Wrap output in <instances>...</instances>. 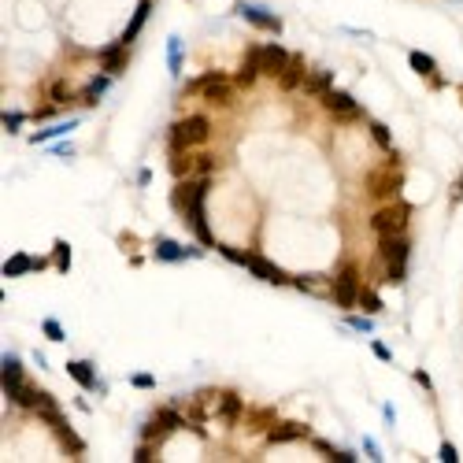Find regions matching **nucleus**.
<instances>
[{
  "instance_id": "1",
  "label": "nucleus",
  "mask_w": 463,
  "mask_h": 463,
  "mask_svg": "<svg viewBox=\"0 0 463 463\" xmlns=\"http://www.w3.org/2000/svg\"><path fill=\"white\" fill-rule=\"evenodd\" d=\"M204 193H208V182L204 178L201 182H186V186H178L175 204L189 212V223H193L197 238H201L204 245H212V230H208V223H204Z\"/></svg>"
},
{
  "instance_id": "2",
  "label": "nucleus",
  "mask_w": 463,
  "mask_h": 463,
  "mask_svg": "<svg viewBox=\"0 0 463 463\" xmlns=\"http://www.w3.org/2000/svg\"><path fill=\"white\" fill-rule=\"evenodd\" d=\"M208 134H212V126H208L204 115H189V119H182L171 126V145L182 152V149H193V145H204Z\"/></svg>"
},
{
  "instance_id": "3",
  "label": "nucleus",
  "mask_w": 463,
  "mask_h": 463,
  "mask_svg": "<svg viewBox=\"0 0 463 463\" xmlns=\"http://www.w3.org/2000/svg\"><path fill=\"white\" fill-rule=\"evenodd\" d=\"M408 215H412V212H408L404 204H386V208H378V212H375L371 226H375L378 238H397V234L408 230Z\"/></svg>"
},
{
  "instance_id": "4",
  "label": "nucleus",
  "mask_w": 463,
  "mask_h": 463,
  "mask_svg": "<svg viewBox=\"0 0 463 463\" xmlns=\"http://www.w3.org/2000/svg\"><path fill=\"white\" fill-rule=\"evenodd\" d=\"M223 252H226V256H230L234 263L249 267L256 278H263V282H271V286H282V282H286V275H282V271H278L275 263H267L263 256H252V252H238V249H223Z\"/></svg>"
},
{
  "instance_id": "5",
  "label": "nucleus",
  "mask_w": 463,
  "mask_h": 463,
  "mask_svg": "<svg viewBox=\"0 0 463 463\" xmlns=\"http://www.w3.org/2000/svg\"><path fill=\"white\" fill-rule=\"evenodd\" d=\"M382 256H386V282L401 286L404 282V263H408V241H401V234L397 238H382Z\"/></svg>"
},
{
  "instance_id": "6",
  "label": "nucleus",
  "mask_w": 463,
  "mask_h": 463,
  "mask_svg": "<svg viewBox=\"0 0 463 463\" xmlns=\"http://www.w3.org/2000/svg\"><path fill=\"white\" fill-rule=\"evenodd\" d=\"M360 293H363V278L356 267H345L338 278H334V301L338 308H356L360 304Z\"/></svg>"
},
{
  "instance_id": "7",
  "label": "nucleus",
  "mask_w": 463,
  "mask_h": 463,
  "mask_svg": "<svg viewBox=\"0 0 463 463\" xmlns=\"http://www.w3.org/2000/svg\"><path fill=\"white\" fill-rule=\"evenodd\" d=\"M197 93H201L208 104H219V108L234 104V89H230V78H226V75H219V71H212V75H204L201 82H197Z\"/></svg>"
},
{
  "instance_id": "8",
  "label": "nucleus",
  "mask_w": 463,
  "mask_h": 463,
  "mask_svg": "<svg viewBox=\"0 0 463 463\" xmlns=\"http://www.w3.org/2000/svg\"><path fill=\"white\" fill-rule=\"evenodd\" d=\"M252 56H256L263 75H282L286 63H289V52L282 49V45H263V49H252Z\"/></svg>"
},
{
  "instance_id": "9",
  "label": "nucleus",
  "mask_w": 463,
  "mask_h": 463,
  "mask_svg": "<svg viewBox=\"0 0 463 463\" xmlns=\"http://www.w3.org/2000/svg\"><path fill=\"white\" fill-rule=\"evenodd\" d=\"M397 189H401V171H393V163L371 175V193L375 197H397Z\"/></svg>"
},
{
  "instance_id": "10",
  "label": "nucleus",
  "mask_w": 463,
  "mask_h": 463,
  "mask_svg": "<svg viewBox=\"0 0 463 463\" xmlns=\"http://www.w3.org/2000/svg\"><path fill=\"white\" fill-rule=\"evenodd\" d=\"M186 426V419H182L178 412H160L156 419H152V426L145 430V438H167V434H175Z\"/></svg>"
},
{
  "instance_id": "11",
  "label": "nucleus",
  "mask_w": 463,
  "mask_h": 463,
  "mask_svg": "<svg viewBox=\"0 0 463 463\" xmlns=\"http://www.w3.org/2000/svg\"><path fill=\"white\" fill-rule=\"evenodd\" d=\"M323 104H326V112H338V115H356V101H352L349 93H341V89H326V93H323Z\"/></svg>"
},
{
  "instance_id": "12",
  "label": "nucleus",
  "mask_w": 463,
  "mask_h": 463,
  "mask_svg": "<svg viewBox=\"0 0 463 463\" xmlns=\"http://www.w3.org/2000/svg\"><path fill=\"white\" fill-rule=\"evenodd\" d=\"M304 434H308V426H301V423H282V426H271V430H267V441H271V445H286V441L304 438Z\"/></svg>"
},
{
  "instance_id": "13",
  "label": "nucleus",
  "mask_w": 463,
  "mask_h": 463,
  "mask_svg": "<svg viewBox=\"0 0 463 463\" xmlns=\"http://www.w3.org/2000/svg\"><path fill=\"white\" fill-rule=\"evenodd\" d=\"M4 393L12 397V401L23 393V367L15 360H4Z\"/></svg>"
},
{
  "instance_id": "14",
  "label": "nucleus",
  "mask_w": 463,
  "mask_h": 463,
  "mask_svg": "<svg viewBox=\"0 0 463 463\" xmlns=\"http://www.w3.org/2000/svg\"><path fill=\"white\" fill-rule=\"evenodd\" d=\"M104 71H108V75H119V71H123V63H126V45L119 41V45H112V49H104Z\"/></svg>"
},
{
  "instance_id": "15",
  "label": "nucleus",
  "mask_w": 463,
  "mask_h": 463,
  "mask_svg": "<svg viewBox=\"0 0 463 463\" xmlns=\"http://www.w3.org/2000/svg\"><path fill=\"white\" fill-rule=\"evenodd\" d=\"M278 78H282V86H286V89H297V86H301V82H304V60L289 56L286 71H282V75H278Z\"/></svg>"
},
{
  "instance_id": "16",
  "label": "nucleus",
  "mask_w": 463,
  "mask_h": 463,
  "mask_svg": "<svg viewBox=\"0 0 463 463\" xmlns=\"http://www.w3.org/2000/svg\"><path fill=\"white\" fill-rule=\"evenodd\" d=\"M149 8H152V0H141V8L134 12V23L126 26V34H123V45H130L134 38L141 34V26H145V19H149Z\"/></svg>"
},
{
  "instance_id": "17",
  "label": "nucleus",
  "mask_w": 463,
  "mask_h": 463,
  "mask_svg": "<svg viewBox=\"0 0 463 463\" xmlns=\"http://www.w3.org/2000/svg\"><path fill=\"white\" fill-rule=\"evenodd\" d=\"M67 375L75 378L82 389H93V386H97V375L89 371V363H67Z\"/></svg>"
},
{
  "instance_id": "18",
  "label": "nucleus",
  "mask_w": 463,
  "mask_h": 463,
  "mask_svg": "<svg viewBox=\"0 0 463 463\" xmlns=\"http://www.w3.org/2000/svg\"><path fill=\"white\" fill-rule=\"evenodd\" d=\"M30 267H38V263H34L30 256H23V252H19V256H12V260L4 263V278H19V275H26Z\"/></svg>"
},
{
  "instance_id": "19",
  "label": "nucleus",
  "mask_w": 463,
  "mask_h": 463,
  "mask_svg": "<svg viewBox=\"0 0 463 463\" xmlns=\"http://www.w3.org/2000/svg\"><path fill=\"white\" fill-rule=\"evenodd\" d=\"M256 75H263V71H260L256 56H252V52H249V60H245V67L238 71V78H234V82H238V86H245V89H249L252 82H256Z\"/></svg>"
},
{
  "instance_id": "20",
  "label": "nucleus",
  "mask_w": 463,
  "mask_h": 463,
  "mask_svg": "<svg viewBox=\"0 0 463 463\" xmlns=\"http://www.w3.org/2000/svg\"><path fill=\"white\" fill-rule=\"evenodd\" d=\"M241 15H245V19H249V23H256V26H267V30H278V19H275V15H263L260 8H249V4H241Z\"/></svg>"
},
{
  "instance_id": "21",
  "label": "nucleus",
  "mask_w": 463,
  "mask_h": 463,
  "mask_svg": "<svg viewBox=\"0 0 463 463\" xmlns=\"http://www.w3.org/2000/svg\"><path fill=\"white\" fill-rule=\"evenodd\" d=\"M223 423H238V415H241V401L234 393H223Z\"/></svg>"
},
{
  "instance_id": "22",
  "label": "nucleus",
  "mask_w": 463,
  "mask_h": 463,
  "mask_svg": "<svg viewBox=\"0 0 463 463\" xmlns=\"http://www.w3.org/2000/svg\"><path fill=\"white\" fill-rule=\"evenodd\" d=\"M304 89L308 93H326L330 89V71H315L312 78H304Z\"/></svg>"
},
{
  "instance_id": "23",
  "label": "nucleus",
  "mask_w": 463,
  "mask_h": 463,
  "mask_svg": "<svg viewBox=\"0 0 463 463\" xmlns=\"http://www.w3.org/2000/svg\"><path fill=\"white\" fill-rule=\"evenodd\" d=\"M156 256L160 260H182V256H193V252H186V249H178L175 241H160V249H156Z\"/></svg>"
},
{
  "instance_id": "24",
  "label": "nucleus",
  "mask_w": 463,
  "mask_h": 463,
  "mask_svg": "<svg viewBox=\"0 0 463 463\" xmlns=\"http://www.w3.org/2000/svg\"><path fill=\"white\" fill-rule=\"evenodd\" d=\"M412 71H419V75H434V60L426 56V52H412Z\"/></svg>"
},
{
  "instance_id": "25",
  "label": "nucleus",
  "mask_w": 463,
  "mask_h": 463,
  "mask_svg": "<svg viewBox=\"0 0 463 463\" xmlns=\"http://www.w3.org/2000/svg\"><path fill=\"white\" fill-rule=\"evenodd\" d=\"M215 167H219V160H215V156H193V171H197V175L208 178Z\"/></svg>"
},
{
  "instance_id": "26",
  "label": "nucleus",
  "mask_w": 463,
  "mask_h": 463,
  "mask_svg": "<svg viewBox=\"0 0 463 463\" xmlns=\"http://www.w3.org/2000/svg\"><path fill=\"white\" fill-rule=\"evenodd\" d=\"M171 171H175L178 178H182V175H189V171H193V160H189V156H175V163H171Z\"/></svg>"
},
{
  "instance_id": "27",
  "label": "nucleus",
  "mask_w": 463,
  "mask_h": 463,
  "mask_svg": "<svg viewBox=\"0 0 463 463\" xmlns=\"http://www.w3.org/2000/svg\"><path fill=\"white\" fill-rule=\"evenodd\" d=\"M360 301L367 304V312H382V301H378L375 293H367V289H363V293H360Z\"/></svg>"
},
{
  "instance_id": "28",
  "label": "nucleus",
  "mask_w": 463,
  "mask_h": 463,
  "mask_svg": "<svg viewBox=\"0 0 463 463\" xmlns=\"http://www.w3.org/2000/svg\"><path fill=\"white\" fill-rule=\"evenodd\" d=\"M56 263H60V271L71 267V252H67V245H63V241L56 245Z\"/></svg>"
},
{
  "instance_id": "29",
  "label": "nucleus",
  "mask_w": 463,
  "mask_h": 463,
  "mask_svg": "<svg viewBox=\"0 0 463 463\" xmlns=\"http://www.w3.org/2000/svg\"><path fill=\"white\" fill-rule=\"evenodd\" d=\"M52 97H56V104H67L71 101V89L63 86V82H56V86H52Z\"/></svg>"
},
{
  "instance_id": "30",
  "label": "nucleus",
  "mask_w": 463,
  "mask_h": 463,
  "mask_svg": "<svg viewBox=\"0 0 463 463\" xmlns=\"http://www.w3.org/2000/svg\"><path fill=\"white\" fill-rule=\"evenodd\" d=\"M45 334H49L52 341H63V330H60V323H56V319H49V323H45Z\"/></svg>"
},
{
  "instance_id": "31",
  "label": "nucleus",
  "mask_w": 463,
  "mask_h": 463,
  "mask_svg": "<svg viewBox=\"0 0 463 463\" xmlns=\"http://www.w3.org/2000/svg\"><path fill=\"white\" fill-rule=\"evenodd\" d=\"M371 130H375V141H378V145H386V149H389V134H386V126H378V123H375Z\"/></svg>"
},
{
  "instance_id": "32",
  "label": "nucleus",
  "mask_w": 463,
  "mask_h": 463,
  "mask_svg": "<svg viewBox=\"0 0 463 463\" xmlns=\"http://www.w3.org/2000/svg\"><path fill=\"white\" fill-rule=\"evenodd\" d=\"M441 460H445V463H456L460 456H456V449H452V445H445V449H441Z\"/></svg>"
},
{
  "instance_id": "33",
  "label": "nucleus",
  "mask_w": 463,
  "mask_h": 463,
  "mask_svg": "<svg viewBox=\"0 0 463 463\" xmlns=\"http://www.w3.org/2000/svg\"><path fill=\"white\" fill-rule=\"evenodd\" d=\"M19 123H23V115H4V126H8V130H15Z\"/></svg>"
},
{
  "instance_id": "34",
  "label": "nucleus",
  "mask_w": 463,
  "mask_h": 463,
  "mask_svg": "<svg viewBox=\"0 0 463 463\" xmlns=\"http://www.w3.org/2000/svg\"><path fill=\"white\" fill-rule=\"evenodd\" d=\"M134 386H141V389H149V386H152V378H149V375H138V378H134Z\"/></svg>"
},
{
  "instance_id": "35",
  "label": "nucleus",
  "mask_w": 463,
  "mask_h": 463,
  "mask_svg": "<svg viewBox=\"0 0 463 463\" xmlns=\"http://www.w3.org/2000/svg\"><path fill=\"white\" fill-rule=\"evenodd\" d=\"M460 189H463V178H460Z\"/></svg>"
}]
</instances>
